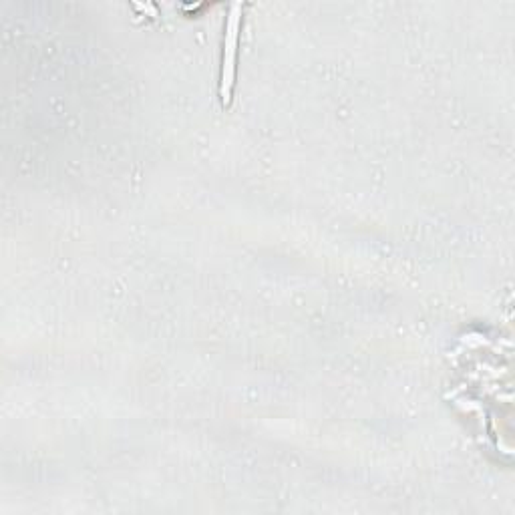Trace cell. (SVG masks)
<instances>
[{"instance_id": "6da1fadb", "label": "cell", "mask_w": 515, "mask_h": 515, "mask_svg": "<svg viewBox=\"0 0 515 515\" xmlns=\"http://www.w3.org/2000/svg\"><path fill=\"white\" fill-rule=\"evenodd\" d=\"M238 31H240V5H232V15L226 23V37H224V55H222V81H220V95L224 107L232 101L234 79H236V53H238Z\"/></svg>"}]
</instances>
